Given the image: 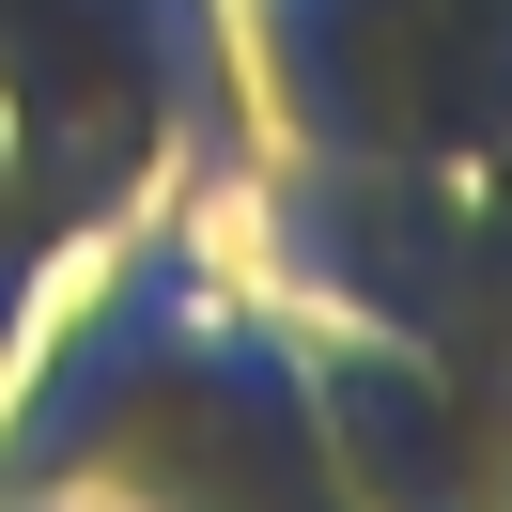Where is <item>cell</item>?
<instances>
[{
	"mask_svg": "<svg viewBox=\"0 0 512 512\" xmlns=\"http://www.w3.org/2000/svg\"><path fill=\"white\" fill-rule=\"evenodd\" d=\"M249 156L233 0H0V404L125 218Z\"/></svg>",
	"mask_w": 512,
	"mask_h": 512,
	"instance_id": "cell-1",
	"label": "cell"
}]
</instances>
